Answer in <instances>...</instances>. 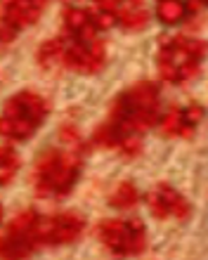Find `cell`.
<instances>
[{
  "label": "cell",
  "instance_id": "cell-15",
  "mask_svg": "<svg viewBox=\"0 0 208 260\" xmlns=\"http://www.w3.org/2000/svg\"><path fill=\"white\" fill-rule=\"evenodd\" d=\"M14 36H17V31L7 26L5 21H0V48H5V45H10V43L14 41Z\"/></svg>",
  "mask_w": 208,
  "mask_h": 260
},
{
  "label": "cell",
  "instance_id": "cell-2",
  "mask_svg": "<svg viewBox=\"0 0 208 260\" xmlns=\"http://www.w3.org/2000/svg\"><path fill=\"white\" fill-rule=\"evenodd\" d=\"M85 220L76 213L38 215L33 208L17 213L0 237L3 258H24L43 246H64L81 237Z\"/></svg>",
  "mask_w": 208,
  "mask_h": 260
},
{
  "label": "cell",
  "instance_id": "cell-8",
  "mask_svg": "<svg viewBox=\"0 0 208 260\" xmlns=\"http://www.w3.org/2000/svg\"><path fill=\"white\" fill-rule=\"evenodd\" d=\"M147 206L159 220H187L192 215V204L175 187L161 182L147 194Z\"/></svg>",
  "mask_w": 208,
  "mask_h": 260
},
{
  "label": "cell",
  "instance_id": "cell-17",
  "mask_svg": "<svg viewBox=\"0 0 208 260\" xmlns=\"http://www.w3.org/2000/svg\"><path fill=\"white\" fill-rule=\"evenodd\" d=\"M0 222H3V206H0Z\"/></svg>",
  "mask_w": 208,
  "mask_h": 260
},
{
  "label": "cell",
  "instance_id": "cell-16",
  "mask_svg": "<svg viewBox=\"0 0 208 260\" xmlns=\"http://www.w3.org/2000/svg\"><path fill=\"white\" fill-rule=\"evenodd\" d=\"M206 5V0H189V5H187V12H199V10H201V7Z\"/></svg>",
  "mask_w": 208,
  "mask_h": 260
},
{
  "label": "cell",
  "instance_id": "cell-5",
  "mask_svg": "<svg viewBox=\"0 0 208 260\" xmlns=\"http://www.w3.org/2000/svg\"><path fill=\"white\" fill-rule=\"evenodd\" d=\"M203 43L189 36H163L156 50L159 76L170 85H182L192 81L203 62Z\"/></svg>",
  "mask_w": 208,
  "mask_h": 260
},
{
  "label": "cell",
  "instance_id": "cell-3",
  "mask_svg": "<svg viewBox=\"0 0 208 260\" xmlns=\"http://www.w3.org/2000/svg\"><path fill=\"white\" fill-rule=\"evenodd\" d=\"M38 64L50 74L76 71L92 76L107 64V48L97 34L90 36H66L52 38L38 48Z\"/></svg>",
  "mask_w": 208,
  "mask_h": 260
},
{
  "label": "cell",
  "instance_id": "cell-7",
  "mask_svg": "<svg viewBox=\"0 0 208 260\" xmlns=\"http://www.w3.org/2000/svg\"><path fill=\"white\" fill-rule=\"evenodd\" d=\"M97 239L107 251L116 255H137L147 248V230L142 220H121L109 218L102 220L95 230Z\"/></svg>",
  "mask_w": 208,
  "mask_h": 260
},
{
  "label": "cell",
  "instance_id": "cell-11",
  "mask_svg": "<svg viewBox=\"0 0 208 260\" xmlns=\"http://www.w3.org/2000/svg\"><path fill=\"white\" fill-rule=\"evenodd\" d=\"M114 17H116V24H121L128 31H142L149 24V10L145 0H118Z\"/></svg>",
  "mask_w": 208,
  "mask_h": 260
},
{
  "label": "cell",
  "instance_id": "cell-6",
  "mask_svg": "<svg viewBox=\"0 0 208 260\" xmlns=\"http://www.w3.org/2000/svg\"><path fill=\"white\" fill-rule=\"evenodd\" d=\"M48 114H50V102L41 92L21 90V92L10 97L5 107H3L0 135L12 140V142H24L45 123Z\"/></svg>",
  "mask_w": 208,
  "mask_h": 260
},
{
  "label": "cell",
  "instance_id": "cell-4",
  "mask_svg": "<svg viewBox=\"0 0 208 260\" xmlns=\"http://www.w3.org/2000/svg\"><path fill=\"white\" fill-rule=\"evenodd\" d=\"M83 158L78 151L48 149L33 166L31 185L33 192L43 199H62L74 189L81 178Z\"/></svg>",
  "mask_w": 208,
  "mask_h": 260
},
{
  "label": "cell",
  "instance_id": "cell-14",
  "mask_svg": "<svg viewBox=\"0 0 208 260\" xmlns=\"http://www.w3.org/2000/svg\"><path fill=\"white\" fill-rule=\"evenodd\" d=\"M19 166L21 161L17 156V151L10 149V147H0V187L12 182V178L19 171Z\"/></svg>",
  "mask_w": 208,
  "mask_h": 260
},
{
  "label": "cell",
  "instance_id": "cell-10",
  "mask_svg": "<svg viewBox=\"0 0 208 260\" xmlns=\"http://www.w3.org/2000/svg\"><path fill=\"white\" fill-rule=\"evenodd\" d=\"M48 0H0V21L10 28L21 31L41 19Z\"/></svg>",
  "mask_w": 208,
  "mask_h": 260
},
{
  "label": "cell",
  "instance_id": "cell-12",
  "mask_svg": "<svg viewBox=\"0 0 208 260\" xmlns=\"http://www.w3.org/2000/svg\"><path fill=\"white\" fill-rule=\"evenodd\" d=\"M137 187H135V182H130V180H123V182H118L116 187H114V192H111L109 197V204L114 206V208H121V211H128V208H132V206L137 204Z\"/></svg>",
  "mask_w": 208,
  "mask_h": 260
},
{
  "label": "cell",
  "instance_id": "cell-1",
  "mask_svg": "<svg viewBox=\"0 0 208 260\" xmlns=\"http://www.w3.org/2000/svg\"><path fill=\"white\" fill-rule=\"evenodd\" d=\"M159 121V85L154 81H140L123 90L111 104L109 116L95 130V144L116 149L132 158L142 149V137Z\"/></svg>",
  "mask_w": 208,
  "mask_h": 260
},
{
  "label": "cell",
  "instance_id": "cell-9",
  "mask_svg": "<svg viewBox=\"0 0 208 260\" xmlns=\"http://www.w3.org/2000/svg\"><path fill=\"white\" fill-rule=\"evenodd\" d=\"M203 118L201 104H185V107H170L168 114L161 118V130L166 137H192L196 125Z\"/></svg>",
  "mask_w": 208,
  "mask_h": 260
},
{
  "label": "cell",
  "instance_id": "cell-13",
  "mask_svg": "<svg viewBox=\"0 0 208 260\" xmlns=\"http://www.w3.org/2000/svg\"><path fill=\"white\" fill-rule=\"evenodd\" d=\"M187 3L185 0H159L156 3V17L163 24H178L187 17Z\"/></svg>",
  "mask_w": 208,
  "mask_h": 260
}]
</instances>
